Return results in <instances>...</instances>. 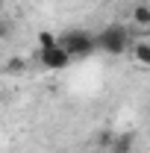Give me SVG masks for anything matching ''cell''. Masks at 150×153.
<instances>
[{"label": "cell", "instance_id": "cell-1", "mask_svg": "<svg viewBox=\"0 0 150 153\" xmlns=\"http://www.w3.org/2000/svg\"><path fill=\"white\" fill-rule=\"evenodd\" d=\"M94 44H97L100 53L121 56V53H127V47H130V30H127L124 24H109V27H103V30L94 36Z\"/></svg>", "mask_w": 150, "mask_h": 153}, {"label": "cell", "instance_id": "cell-4", "mask_svg": "<svg viewBox=\"0 0 150 153\" xmlns=\"http://www.w3.org/2000/svg\"><path fill=\"white\" fill-rule=\"evenodd\" d=\"M132 62L141 65V68H150V41H135L132 44Z\"/></svg>", "mask_w": 150, "mask_h": 153}, {"label": "cell", "instance_id": "cell-7", "mask_svg": "<svg viewBox=\"0 0 150 153\" xmlns=\"http://www.w3.org/2000/svg\"><path fill=\"white\" fill-rule=\"evenodd\" d=\"M36 41H38V50H47V47H56V44H59V38L53 36L50 30H41Z\"/></svg>", "mask_w": 150, "mask_h": 153}, {"label": "cell", "instance_id": "cell-3", "mask_svg": "<svg viewBox=\"0 0 150 153\" xmlns=\"http://www.w3.org/2000/svg\"><path fill=\"white\" fill-rule=\"evenodd\" d=\"M38 62H41V68H47V71H62V68H68L74 59L65 53V47H62V44H56V47L38 50Z\"/></svg>", "mask_w": 150, "mask_h": 153}, {"label": "cell", "instance_id": "cell-6", "mask_svg": "<svg viewBox=\"0 0 150 153\" xmlns=\"http://www.w3.org/2000/svg\"><path fill=\"white\" fill-rule=\"evenodd\" d=\"M132 141H135V138H132L130 133H127V135H118V138H112V150L115 153H130L132 150Z\"/></svg>", "mask_w": 150, "mask_h": 153}, {"label": "cell", "instance_id": "cell-9", "mask_svg": "<svg viewBox=\"0 0 150 153\" xmlns=\"http://www.w3.org/2000/svg\"><path fill=\"white\" fill-rule=\"evenodd\" d=\"M106 3H115V0H106Z\"/></svg>", "mask_w": 150, "mask_h": 153}, {"label": "cell", "instance_id": "cell-8", "mask_svg": "<svg viewBox=\"0 0 150 153\" xmlns=\"http://www.w3.org/2000/svg\"><path fill=\"white\" fill-rule=\"evenodd\" d=\"M6 36V24H3V21H0V38Z\"/></svg>", "mask_w": 150, "mask_h": 153}, {"label": "cell", "instance_id": "cell-5", "mask_svg": "<svg viewBox=\"0 0 150 153\" xmlns=\"http://www.w3.org/2000/svg\"><path fill=\"white\" fill-rule=\"evenodd\" d=\"M132 24L135 27H150V6L147 3H138L132 9Z\"/></svg>", "mask_w": 150, "mask_h": 153}, {"label": "cell", "instance_id": "cell-10", "mask_svg": "<svg viewBox=\"0 0 150 153\" xmlns=\"http://www.w3.org/2000/svg\"><path fill=\"white\" fill-rule=\"evenodd\" d=\"M144 3H147V6H150V0H144Z\"/></svg>", "mask_w": 150, "mask_h": 153}, {"label": "cell", "instance_id": "cell-2", "mask_svg": "<svg viewBox=\"0 0 150 153\" xmlns=\"http://www.w3.org/2000/svg\"><path fill=\"white\" fill-rule=\"evenodd\" d=\"M59 44L65 47V53L71 59H85V56H94V53H97L94 36L88 30H68V33H62Z\"/></svg>", "mask_w": 150, "mask_h": 153}]
</instances>
